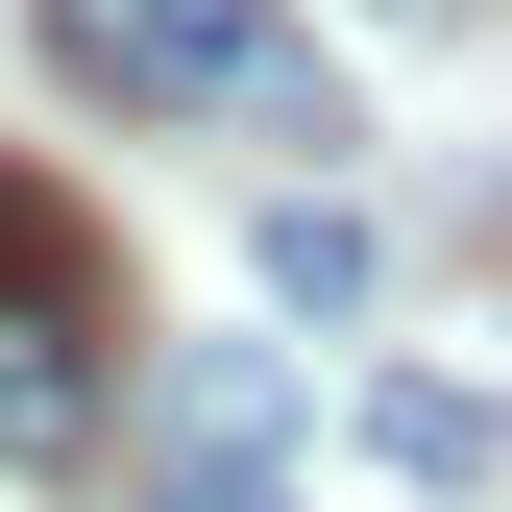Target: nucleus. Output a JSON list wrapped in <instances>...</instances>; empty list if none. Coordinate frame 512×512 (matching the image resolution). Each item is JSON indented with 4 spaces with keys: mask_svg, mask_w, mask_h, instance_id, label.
<instances>
[{
    "mask_svg": "<svg viewBox=\"0 0 512 512\" xmlns=\"http://www.w3.org/2000/svg\"><path fill=\"white\" fill-rule=\"evenodd\" d=\"M366 439H391L415 488H488V391H415V366H391V391H366Z\"/></svg>",
    "mask_w": 512,
    "mask_h": 512,
    "instance_id": "3",
    "label": "nucleus"
},
{
    "mask_svg": "<svg viewBox=\"0 0 512 512\" xmlns=\"http://www.w3.org/2000/svg\"><path fill=\"white\" fill-rule=\"evenodd\" d=\"M98 391H122V269H98V220L74 196H25L0 171V464H74L98 439Z\"/></svg>",
    "mask_w": 512,
    "mask_h": 512,
    "instance_id": "2",
    "label": "nucleus"
},
{
    "mask_svg": "<svg viewBox=\"0 0 512 512\" xmlns=\"http://www.w3.org/2000/svg\"><path fill=\"white\" fill-rule=\"evenodd\" d=\"M25 49L122 122H269V147H342V98H317V49L269 0H25Z\"/></svg>",
    "mask_w": 512,
    "mask_h": 512,
    "instance_id": "1",
    "label": "nucleus"
},
{
    "mask_svg": "<svg viewBox=\"0 0 512 512\" xmlns=\"http://www.w3.org/2000/svg\"><path fill=\"white\" fill-rule=\"evenodd\" d=\"M269 293H293V317H342V293H366V220H317V196H293V220H269Z\"/></svg>",
    "mask_w": 512,
    "mask_h": 512,
    "instance_id": "4",
    "label": "nucleus"
}]
</instances>
